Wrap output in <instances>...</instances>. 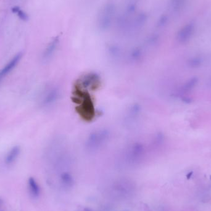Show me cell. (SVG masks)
<instances>
[{"mask_svg": "<svg viewBox=\"0 0 211 211\" xmlns=\"http://www.w3.org/2000/svg\"><path fill=\"white\" fill-rule=\"evenodd\" d=\"M111 133L106 128L94 130L88 136L85 142V148L91 153L103 148L109 141Z\"/></svg>", "mask_w": 211, "mask_h": 211, "instance_id": "obj_1", "label": "cell"}, {"mask_svg": "<svg viewBox=\"0 0 211 211\" xmlns=\"http://www.w3.org/2000/svg\"><path fill=\"white\" fill-rule=\"evenodd\" d=\"M146 154V146L141 142L131 143L125 147L123 152L125 159L129 162H140Z\"/></svg>", "mask_w": 211, "mask_h": 211, "instance_id": "obj_2", "label": "cell"}, {"mask_svg": "<svg viewBox=\"0 0 211 211\" xmlns=\"http://www.w3.org/2000/svg\"><path fill=\"white\" fill-rule=\"evenodd\" d=\"M115 5L111 1L105 3L98 13L97 24L102 30H107L111 26L115 13Z\"/></svg>", "mask_w": 211, "mask_h": 211, "instance_id": "obj_3", "label": "cell"}, {"mask_svg": "<svg viewBox=\"0 0 211 211\" xmlns=\"http://www.w3.org/2000/svg\"><path fill=\"white\" fill-rule=\"evenodd\" d=\"M101 84V78L94 72H89L80 78L76 86L82 89H96Z\"/></svg>", "mask_w": 211, "mask_h": 211, "instance_id": "obj_4", "label": "cell"}, {"mask_svg": "<svg viewBox=\"0 0 211 211\" xmlns=\"http://www.w3.org/2000/svg\"><path fill=\"white\" fill-rule=\"evenodd\" d=\"M141 112V107L140 104L135 103L131 105L125 112L123 118V123L126 127H131L138 121Z\"/></svg>", "mask_w": 211, "mask_h": 211, "instance_id": "obj_5", "label": "cell"}, {"mask_svg": "<svg viewBox=\"0 0 211 211\" xmlns=\"http://www.w3.org/2000/svg\"><path fill=\"white\" fill-rule=\"evenodd\" d=\"M61 96V92L59 87L56 86L50 87L45 91L44 95L43 96L41 101V105L45 107L52 106L59 101Z\"/></svg>", "mask_w": 211, "mask_h": 211, "instance_id": "obj_6", "label": "cell"}, {"mask_svg": "<svg viewBox=\"0 0 211 211\" xmlns=\"http://www.w3.org/2000/svg\"><path fill=\"white\" fill-rule=\"evenodd\" d=\"M59 44V37H56L54 38L51 41L45 48L44 52L43 53L42 58L44 61H48L51 59L53 55L54 54L56 51L57 50L58 46Z\"/></svg>", "mask_w": 211, "mask_h": 211, "instance_id": "obj_7", "label": "cell"}, {"mask_svg": "<svg viewBox=\"0 0 211 211\" xmlns=\"http://www.w3.org/2000/svg\"><path fill=\"white\" fill-rule=\"evenodd\" d=\"M22 57V53H17L12 57V59L8 64L5 65V66L1 70H0V81L16 66L19 62L20 61Z\"/></svg>", "mask_w": 211, "mask_h": 211, "instance_id": "obj_8", "label": "cell"}, {"mask_svg": "<svg viewBox=\"0 0 211 211\" xmlns=\"http://www.w3.org/2000/svg\"><path fill=\"white\" fill-rule=\"evenodd\" d=\"M20 149L18 146L12 147L7 154L5 158V162L7 165H11L16 161L17 157L20 154Z\"/></svg>", "mask_w": 211, "mask_h": 211, "instance_id": "obj_9", "label": "cell"}, {"mask_svg": "<svg viewBox=\"0 0 211 211\" xmlns=\"http://www.w3.org/2000/svg\"><path fill=\"white\" fill-rule=\"evenodd\" d=\"M28 186L31 195L35 198L38 197L40 194V187L33 178H29L28 180Z\"/></svg>", "mask_w": 211, "mask_h": 211, "instance_id": "obj_10", "label": "cell"}, {"mask_svg": "<svg viewBox=\"0 0 211 211\" xmlns=\"http://www.w3.org/2000/svg\"><path fill=\"white\" fill-rule=\"evenodd\" d=\"M193 28L191 25H188L184 27L178 35V40L181 42H185L191 37Z\"/></svg>", "mask_w": 211, "mask_h": 211, "instance_id": "obj_11", "label": "cell"}, {"mask_svg": "<svg viewBox=\"0 0 211 211\" xmlns=\"http://www.w3.org/2000/svg\"><path fill=\"white\" fill-rule=\"evenodd\" d=\"M143 57V52L139 48L134 49L132 52L130 53L129 58L130 60L132 62H138L141 61Z\"/></svg>", "mask_w": 211, "mask_h": 211, "instance_id": "obj_12", "label": "cell"}, {"mask_svg": "<svg viewBox=\"0 0 211 211\" xmlns=\"http://www.w3.org/2000/svg\"><path fill=\"white\" fill-rule=\"evenodd\" d=\"M198 82V78L194 77L191 78L190 80H188L182 87V91H189L193 89L194 87L196 86V83Z\"/></svg>", "mask_w": 211, "mask_h": 211, "instance_id": "obj_13", "label": "cell"}, {"mask_svg": "<svg viewBox=\"0 0 211 211\" xmlns=\"http://www.w3.org/2000/svg\"><path fill=\"white\" fill-rule=\"evenodd\" d=\"M12 11L13 13L17 14V16L23 21H27L28 19V16L27 15V14L23 11L18 6H15L14 8H12Z\"/></svg>", "mask_w": 211, "mask_h": 211, "instance_id": "obj_14", "label": "cell"}, {"mask_svg": "<svg viewBox=\"0 0 211 211\" xmlns=\"http://www.w3.org/2000/svg\"><path fill=\"white\" fill-rule=\"evenodd\" d=\"M202 60L200 57H194L189 61L188 65L191 67H197L201 64Z\"/></svg>", "mask_w": 211, "mask_h": 211, "instance_id": "obj_15", "label": "cell"}, {"mask_svg": "<svg viewBox=\"0 0 211 211\" xmlns=\"http://www.w3.org/2000/svg\"><path fill=\"white\" fill-rule=\"evenodd\" d=\"M192 174H193V172H190V173H189L188 175H186V177H187V178L189 179V178H190L191 177V175H192Z\"/></svg>", "mask_w": 211, "mask_h": 211, "instance_id": "obj_16", "label": "cell"}]
</instances>
